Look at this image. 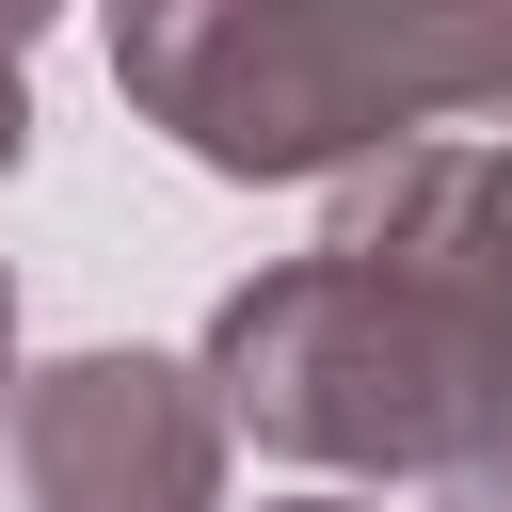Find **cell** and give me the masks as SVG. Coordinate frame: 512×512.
Listing matches in <instances>:
<instances>
[{
	"label": "cell",
	"mask_w": 512,
	"mask_h": 512,
	"mask_svg": "<svg viewBox=\"0 0 512 512\" xmlns=\"http://www.w3.org/2000/svg\"><path fill=\"white\" fill-rule=\"evenodd\" d=\"M112 96L208 176H352L512 112V16L400 0H144L112 16Z\"/></svg>",
	"instance_id": "2"
},
{
	"label": "cell",
	"mask_w": 512,
	"mask_h": 512,
	"mask_svg": "<svg viewBox=\"0 0 512 512\" xmlns=\"http://www.w3.org/2000/svg\"><path fill=\"white\" fill-rule=\"evenodd\" d=\"M0 512H224V416L176 352H64L0 384Z\"/></svg>",
	"instance_id": "3"
},
{
	"label": "cell",
	"mask_w": 512,
	"mask_h": 512,
	"mask_svg": "<svg viewBox=\"0 0 512 512\" xmlns=\"http://www.w3.org/2000/svg\"><path fill=\"white\" fill-rule=\"evenodd\" d=\"M192 384L288 464L512 512V128L368 160L304 256L208 304Z\"/></svg>",
	"instance_id": "1"
},
{
	"label": "cell",
	"mask_w": 512,
	"mask_h": 512,
	"mask_svg": "<svg viewBox=\"0 0 512 512\" xmlns=\"http://www.w3.org/2000/svg\"><path fill=\"white\" fill-rule=\"evenodd\" d=\"M0 384H16V272H0Z\"/></svg>",
	"instance_id": "5"
},
{
	"label": "cell",
	"mask_w": 512,
	"mask_h": 512,
	"mask_svg": "<svg viewBox=\"0 0 512 512\" xmlns=\"http://www.w3.org/2000/svg\"><path fill=\"white\" fill-rule=\"evenodd\" d=\"M272 512H352V496H272Z\"/></svg>",
	"instance_id": "6"
},
{
	"label": "cell",
	"mask_w": 512,
	"mask_h": 512,
	"mask_svg": "<svg viewBox=\"0 0 512 512\" xmlns=\"http://www.w3.org/2000/svg\"><path fill=\"white\" fill-rule=\"evenodd\" d=\"M16 144H32V32L0 16V176H16Z\"/></svg>",
	"instance_id": "4"
}]
</instances>
